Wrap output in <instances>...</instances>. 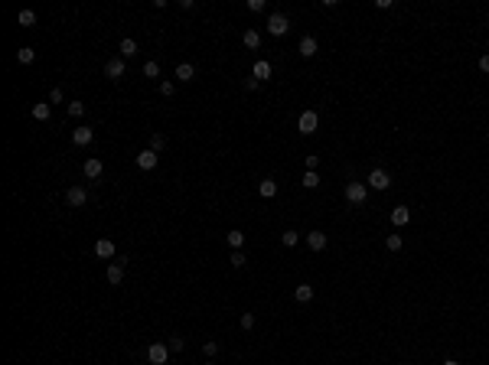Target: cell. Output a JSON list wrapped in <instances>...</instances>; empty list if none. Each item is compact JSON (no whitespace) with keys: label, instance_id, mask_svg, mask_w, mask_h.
Segmentation results:
<instances>
[{"label":"cell","instance_id":"5bb4252c","mask_svg":"<svg viewBox=\"0 0 489 365\" xmlns=\"http://www.w3.org/2000/svg\"><path fill=\"white\" fill-rule=\"evenodd\" d=\"M271 62H264V59H258L255 62V72H251V78H258V82H264V78H271Z\"/></svg>","mask_w":489,"mask_h":365},{"label":"cell","instance_id":"3957f363","mask_svg":"<svg viewBox=\"0 0 489 365\" xmlns=\"http://www.w3.org/2000/svg\"><path fill=\"white\" fill-rule=\"evenodd\" d=\"M346 199H349L352 206H362V202L369 199V186H365V183H346Z\"/></svg>","mask_w":489,"mask_h":365},{"label":"cell","instance_id":"8d00e7d4","mask_svg":"<svg viewBox=\"0 0 489 365\" xmlns=\"http://www.w3.org/2000/svg\"><path fill=\"white\" fill-rule=\"evenodd\" d=\"M202 352H206V356H216V352H218V346H216V342H206V346H202Z\"/></svg>","mask_w":489,"mask_h":365},{"label":"cell","instance_id":"484cf974","mask_svg":"<svg viewBox=\"0 0 489 365\" xmlns=\"http://www.w3.org/2000/svg\"><path fill=\"white\" fill-rule=\"evenodd\" d=\"M65 111H69V117H82V114H85V104H82V101H69Z\"/></svg>","mask_w":489,"mask_h":365},{"label":"cell","instance_id":"7a4b0ae2","mask_svg":"<svg viewBox=\"0 0 489 365\" xmlns=\"http://www.w3.org/2000/svg\"><path fill=\"white\" fill-rule=\"evenodd\" d=\"M287 30H290L287 13H271L268 16V33H271V36H284Z\"/></svg>","mask_w":489,"mask_h":365},{"label":"cell","instance_id":"d590c367","mask_svg":"<svg viewBox=\"0 0 489 365\" xmlns=\"http://www.w3.org/2000/svg\"><path fill=\"white\" fill-rule=\"evenodd\" d=\"M245 7L251 10V13H261L264 10V0H248V3H245Z\"/></svg>","mask_w":489,"mask_h":365},{"label":"cell","instance_id":"9c48e42d","mask_svg":"<svg viewBox=\"0 0 489 365\" xmlns=\"http://www.w3.org/2000/svg\"><path fill=\"white\" fill-rule=\"evenodd\" d=\"M95 255H98V258H114L117 255L114 241H111V238H98V241H95Z\"/></svg>","mask_w":489,"mask_h":365},{"label":"cell","instance_id":"e575fe53","mask_svg":"<svg viewBox=\"0 0 489 365\" xmlns=\"http://www.w3.org/2000/svg\"><path fill=\"white\" fill-rule=\"evenodd\" d=\"M173 92H176V85H173V82H160V95H163V98H170Z\"/></svg>","mask_w":489,"mask_h":365},{"label":"cell","instance_id":"8fae6325","mask_svg":"<svg viewBox=\"0 0 489 365\" xmlns=\"http://www.w3.org/2000/svg\"><path fill=\"white\" fill-rule=\"evenodd\" d=\"M391 222H395L398 228L408 225V222H411V209H408V206H395V209H391Z\"/></svg>","mask_w":489,"mask_h":365},{"label":"cell","instance_id":"e0dca14e","mask_svg":"<svg viewBox=\"0 0 489 365\" xmlns=\"http://www.w3.org/2000/svg\"><path fill=\"white\" fill-rule=\"evenodd\" d=\"M258 193H261L264 199H271V196H277V183H274V179H261V183H258Z\"/></svg>","mask_w":489,"mask_h":365},{"label":"cell","instance_id":"ac0fdd59","mask_svg":"<svg viewBox=\"0 0 489 365\" xmlns=\"http://www.w3.org/2000/svg\"><path fill=\"white\" fill-rule=\"evenodd\" d=\"M33 117H36V121H49V117H53V108H49L46 101H39V104H33Z\"/></svg>","mask_w":489,"mask_h":365},{"label":"cell","instance_id":"4fadbf2b","mask_svg":"<svg viewBox=\"0 0 489 365\" xmlns=\"http://www.w3.org/2000/svg\"><path fill=\"white\" fill-rule=\"evenodd\" d=\"M196 78V65L193 62H179L176 65V82H193Z\"/></svg>","mask_w":489,"mask_h":365},{"label":"cell","instance_id":"d6a6232c","mask_svg":"<svg viewBox=\"0 0 489 365\" xmlns=\"http://www.w3.org/2000/svg\"><path fill=\"white\" fill-rule=\"evenodd\" d=\"M241 329H255V313H241Z\"/></svg>","mask_w":489,"mask_h":365},{"label":"cell","instance_id":"30bf717a","mask_svg":"<svg viewBox=\"0 0 489 365\" xmlns=\"http://www.w3.org/2000/svg\"><path fill=\"white\" fill-rule=\"evenodd\" d=\"M157 160H160V156H157L154 154V150H140V154H137V166H140V170H154V166H157Z\"/></svg>","mask_w":489,"mask_h":365},{"label":"cell","instance_id":"1f68e13d","mask_svg":"<svg viewBox=\"0 0 489 365\" xmlns=\"http://www.w3.org/2000/svg\"><path fill=\"white\" fill-rule=\"evenodd\" d=\"M144 75H147V78H157V75H160V65H157L154 59H150V62H144Z\"/></svg>","mask_w":489,"mask_h":365},{"label":"cell","instance_id":"8992f818","mask_svg":"<svg viewBox=\"0 0 489 365\" xmlns=\"http://www.w3.org/2000/svg\"><path fill=\"white\" fill-rule=\"evenodd\" d=\"M92 140H95V127L82 124V127H75V131H72V144H75V147H88Z\"/></svg>","mask_w":489,"mask_h":365},{"label":"cell","instance_id":"83f0119b","mask_svg":"<svg viewBox=\"0 0 489 365\" xmlns=\"http://www.w3.org/2000/svg\"><path fill=\"white\" fill-rule=\"evenodd\" d=\"M303 186H307V189H317V186H320L317 170H307V173H303Z\"/></svg>","mask_w":489,"mask_h":365},{"label":"cell","instance_id":"d4e9b609","mask_svg":"<svg viewBox=\"0 0 489 365\" xmlns=\"http://www.w3.org/2000/svg\"><path fill=\"white\" fill-rule=\"evenodd\" d=\"M228 245H232V248L238 251L241 245H245V232H238V228H232V232H228Z\"/></svg>","mask_w":489,"mask_h":365},{"label":"cell","instance_id":"4dcf8cb0","mask_svg":"<svg viewBox=\"0 0 489 365\" xmlns=\"http://www.w3.org/2000/svg\"><path fill=\"white\" fill-rule=\"evenodd\" d=\"M385 248L388 251H401V235H388V238H385Z\"/></svg>","mask_w":489,"mask_h":365},{"label":"cell","instance_id":"f1b7e54d","mask_svg":"<svg viewBox=\"0 0 489 365\" xmlns=\"http://www.w3.org/2000/svg\"><path fill=\"white\" fill-rule=\"evenodd\" d=\"M228 261H232V267H245V264H248L245 251H232V258H228Z\"/></svg>","mask_w":489,"mask_h":365},{"label":"cell","instance_id":"60d3db41","mask_svg":"<svg viewBox=\"0 0 489 365\" xmlns=\"http://www.w3.org/2000/svg\"><path fill=\"white\" fill-rule=\"evenodd\" d=\"M206 365H216V362H206Z\"/></svg>","mask_w":489,"mask_h":365},{"label":"cell","instance_id":"44dd1931","mask_svg":"<svg viewBox=\"0 0 489 365\" xmlns=\"http://www.w3.org/2000/svg\"><path fill=\"white\" fill-rule=\"evenodd\" d=\"M294 297H297V303H310L313 300V287L310 284H300V287L294 290Z\"/></svg>","mask_w":489,"mask_h":365},{"label":"cell","instance_id":"cb8c5ba5","mask_svg":"<svg viewBox=\"0 0 489 365\" xmlns=\"http://www.w3.org/2000/svg\"><path fill=\"white\" fill-rule=\"evenodd\" d=\"M297 241H300V235H297V232H294V228H287V232L280 235V245H284V248H294Z\"/></svg>","mask_w":489,"mask_h":365},{"label":"cell","instance_id":"4316f807","mask_svg":"<svg viewBox=\"0 0 489 365\" xmlns=\"http://www.w3.org/2000/svg\"><path fill=\"white\" fill-rule=\"evenodd\" d=\"M163 147H166V137H163V134H150V150H154V154H160Z\"/></svg>","mask_w":489,"mask_h":365},{"label":"cell","instance_id":"f546056e","mask_svg":"<svg viewBox=\"0 0 489 365\" xmlns=\"http://www.w3.org/2000/svg\"><path fill=\"white\" fill-rule=\"evenodd\" d=\"M36 23V13L33 10H20V26H33Z\"/></svg>","mask_w":489,"mask_h":365},{"label":"cell","instance_id":"5b68a950","mask_svg":"<svg viewBox=\"0 0 489 365\" xmlns=\"http://www.w3.org/2000/svg\"><path fill=\"white\" fill-rule=\"evenodd\" d=\"M317 127H320L317 111H303V114H300V121H297V131H300V134H313Z\"/></svg>","mask_w":489,"mask_h":365},{"label":"cell","instance_id":"52a82bcc","mask_svg":"<svg viewBox=\"0 0 489 365\" xmlns=\"http://www.w3.org/2000/svg\"><path fill=\"white\" fill-rule=\"evenodd\" d=\"M65 202H69L72 209H78V206H85V202H88V193L82 186H72L69 193H65Z\"/></svg>","mask_w":489,"mask_h":365},{"label":"cell","instance_id":"6da1fadb","mask_svg":"<svg viewBox=\"0 0 489 365\" xmlns=\"http://www.w3.org/2000/svg\"><path fill=\"white\" fill-rule=\"evenodd\" d=\"M147 362L150 365H166L170 362V346H166V342H150L147 346Z\"/></svg>","mask_w":489,"mask_h":365},{"label":"cell","instance_id":"ffe728a7","mask_svg":"<svg viewBox=\"0 0 489 365\" xmlns=\"http://www.w3.org/2000/svg\"><path fill=\"white\" fill-rule=\"evenodd\" d=\"M121 280H124V264L117 261V264L108 267V284H121Z\"/></svg>","mask_w":489,"mask_h":365},{"label":"cell","instance_id":"d6986e66","mask_svg":"<svg viewBox=\"0 0 489 365\" xmlns=\"http://www.w3.org/2000/svg\"><path fill=\"white\" fill-rule=\"evenodd\" d=\"M241 43H245L248 49H258V46H261V33H258V30H245V36H241Z\"/></svg>","mask_w":489,"mask_h":365},{"label":"cell","instance_id":"277c9868","mask_svg":"<svg viewBox=\"0 0 489 365\" xmlns=\"http://www.w3.org/2000/svg\"><path fill=\"white\" fill-rule=\"evenodd\" d=\"M365 186H369V189H381V193H385V189L391 186V176L385 170H372V173H369V179H365Z\"/></svg>","mask_w":489,"mask_h":365},{"label":"cell","instance_id":"2e32d148","mask_svg":"<svg viewBox=\"0 0 489 365\" xmlns=\"http://www.w3.org/2000/svg\"><path fill=\"white\" fill-rule=\"evenodd\" d=\"M300 55H303V59L317 55V39H313V36H303L300 39Z\"/></svg>","mask_w":489,"mask_h":365},{"label":"cell","instance_id":"836d02e7","mask_svg":"<svg viewBox=\"0 0 489 365\" xmlns=\"http://www.w3.org/2000/svg\"><path fill=\"white\" fill-rule=\"evenodd\" d=\"M62 98H65L62 88H53V92H49V101H53V104H62Z\"/></svg>","mask_w":489,"mask_h":365},{"label":"cell","instance_id":"ba28073f","mask_svg":"<svg viewBox=\"0 0 489 365\" xmlns=\"http://www.w3.org/2000/svg\"><path fill=\"white\" fill-rule=\"evenodd\" d=\"M82 173H85L88 179H98L101 173H105V163H101L98 156H88V160H85V166H82Z\"/></svg>","mask_w":489,"mask_h":365},{"label":"cell","instance_id":"f35d334b","mask_svg":"<svg viewBox=\"0 0 489 365\" xmlns=\"http://www.w3.org/2000/svg\"><path fill=\"white\" fill-rule=\"evenodd\" d=\"M480 69H483V72H489V52H486V55H480Z\"/></svg>","mask_w":489,"mask_h":365},{"label":"cell","instance_id":"b9f144b4","mask_svg":"<svg viewBox=\"0 0 489 365\" xmlns=\"http://www.w3.org/2000/svg\"><path fill=\"white\" fill-rule=\"evenodd\" d=\"M486 261H489V258H486Z\"/></svg>","mask_w":489,"mask_h":365},{"label":"cell","instance_id":"9a60e30c","mask_svg":"<svg viewBox=\"0 0 489 365\" xmlns=\"http://www.w3.org/2000/svg\"><path fill=\"white\" fill-rule=\"evenodd\" d=\"M307 248H310V251H323L326 248V235L323 232H310V235H307Z\"/></svg>","mask_w":489,"mask_h":365},{"label":"cell","instance_id":"74e56055","mask_svg":"<svg viewBox=\"0 0 489 365\" xmlns=\"http://www.w3.org/2000/svg\"><path fill=\"white\" fill-rule=\"evenodd\" d=\"M183 346H186V342L179 339V336H176V339H170V352H179V349H183Z\"/></svg>","mask_w":489,"mask_h":365},{"label":"cell","instance_id":"603a6c76","mask_svg":"<svg viewBox=\"0 0 489 365\" xmlns=\"http://www.w3.org/2000/svg\"><path fill=\"white\" fill-rule=\"evenodd\" d=\"M121 52H124V59H131V55H137V43H134L131 36L121 39Z\"/></svg>","mask_w":489,"mask_h":365},{"label":"cell","instance_id":"7c38bea8","mask_svg":"<svg viewBox=\"0 0 489 365\" xmlns=\"http://www.w3.org/2000/svg\"><path fill=\"white\" fill-rule=\"evenodd\" d=\"M105 75H108V78H124V59H108Z\"/></svg>","mask_w":489,"mask_h":365},{"label":"cell","instance_id":"ab89813d","mask_svg":"<svg viewBox=\"0 0 489 365\" xmlns=\"http://www.w3.org/2000/svg\"><path fill=\"white\" fill-rule=\"evenodd\" d=\"M443 365H460V362H457V359H447V362H443Z\"/></svg>","mask_w":489,"mask_h":365},{"label":"cell","instance_id":"7402d4cb","mask_svg":"<svg viewBox=\"0 0 489 365\" xmlns=\"http://www.w3.org/2000/svg\"><path fill=\"white\" fill-rule=\"evenodd\" d=\"M33 59H36V49H30V46H20V52H16V62H20V65H30Z\"/></svg>","mask_w":489,"mask_h":365}]
</instances>
